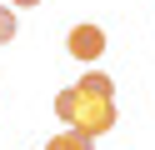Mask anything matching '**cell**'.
<instances>
[{
    "label": "cell",
    "mask_w": 155,
    "mask_h": 150,
    "mask_svg": "<svg viewBox=\"0 0 155 150\" xmlns=\"http://www.w3.org/2000/svg\"><path fill=\"white\" fill-rule=\"evenodd\" d=\"M45 150H95V140L75 135V130H60V135H50V140H45Z\"/></svg>",
    "instance_id": "3"
},
{
    "label": "cell",
    "mask_w": 155,
    "mask_h": 150,
    "mask_svg": "<svg viewBox=\"0 0 155 150\" xmlns=\"http://www.w3.org/2000/svg\"><path fill=\"white\" fill-rule=\"evenodd\" d=\"M65 50H70L75 60H100L105 55V30L100 25H75L70 35H65Z\"/></svg>",
    "instance_id": "2"
},
{
    "label": "cell",
    "mask_w": 155,
    "mask_h": 150,
    "mask_svg": "<svg viewBox=\"0 0 155 150\" xmlns=\"http://www.w3.org/2000/svg\"><path fill=\"white\" fill-rule=\"evenodd\" d=\"M55 115H60L75 135L95 140V135H105V130H115V95L85 90L80 80H75V85H65L60 95H55Z\"/></svg>",
    "instance_id": "1"
},
{
    "label": "cell",
    "mask_w": 155,
    "mask_h": 150,
    "mask_svg": "<svg viewBox=\"0 0 155 150\" xmlns=\"http://www.w3.org/2000/svg\"><path fill=\"white\" fill-rule=\"evenodd\" d=\"M15 30H20V20H15L10 10H0V45H10V40H15Z\"/></svg>",
    "instance_id": "4"
},
{
    "label": "cell",
    "mask_w": 155,
    "mask_h": 150,
    "mask_svg": "<svg viewBox=\"0 0 155 150\" xmlns=\"http://www.w3.org/2000/svg\"><path fill=\"white\" fill-rule=\"evenodd\" d=\"M10 5H15V10H30V5H40V0H10Z\"/></svg>",
    "instance_id": "5"
}]
</instances>
